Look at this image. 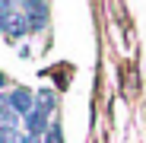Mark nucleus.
Returning <instances> with one entry per match:
<instances>
[{
	"mask_svg": "<svg viewBox=\"0 0 146 143\" xmlns=\"http://www.w3.org/2000/svg\"><path fill=\"white\" fill-rule=\"evenodd\" d=\"M7 105H10L16 114H29V111H35V108H32L35 99H32V92H29V89H13V92L7 95Z\"/></svg>",
	"mask_w": 146,
	"mask_h": 143,
	"instance_id": "nucleus-1",
	"label": "nucleus"
},
{
	"mask_svg": "<svg viewBox=\"0 0 146 143\" xmlns=\"http://www.w3.org/2000/svg\"><path fill=\"white\" fill-rule=\"evenodd\" d=\"M26 127H29V137H38V134H48V130H51V124H48V114L38 111V108L26 114Z\"/></svg>",
	"mask_w": 146,
	"mask_h": 143,
	"instance_id": "nucleus-2",
	"label": "nucleus"
},
{
	"mask_svg": "<svg viewBox=\"0 0 146 143\" xmlns=\"http://www.w3.org/2000/svg\"><path fill=\"white\" fill-rule=\"evenodd\" d=\"M22 10H26V13H32V16H26V19H29V32L41 29L44 22H48V7H44V3H26Z\"/></svg>",
	"mask_w": 146,
	"mask_h": 143,
	"instance_id": "nucleus-3",
	"label": "nucleus"
},
{
	"mask_svg": "<svg viewBox=\"0 0 146 143\" xmlns=\"http://www.w3.org/2000/svg\"><path fill=\"white\" fill-rule=\"evenodd\" d=\"M54 105H57V99H54V92H51V89H38V95H35V108L48 114V111H51Z\"/></svg>",
	"mask_w": 146,
	"mask_h": 143,
	"instance_id": "nucleus-4",
	"label": "nucleus"
},
{
	"mask_svg": "<svg viewBox=\"0 0 146 143\" xmlns=\"http://www.w3.org/2000/svg\"><path fill=\"white\" fill-rule=\"evenodd\" d=\"M44 140H48V143H64V137H60V124H51V130H48Z\"/></svg>",
	"mask_w": 146,
	"mask_h": 143,
	"instance_id": "nucleus-5",
	"label": "nucleus"
},
{
	"mask_svg": "<svg viewBox=\"0 0 146 143\" xmlns=\"http://www.w3.org/2000/svg\"><path fill=\"white\" fill-rule=\"evenodd\" d=\"M3 83H7V76H3V73H0V86H3Z\"/></svg>",
	"mask_w": 146,
	"mask_h": 143,
	"instance_id": "nucleus-6",
	"label": "nucleus"
},
{
	"mask_svg": "<svg viewBox=\"0 0 146 143\" xmlns=\"http://www.w3.org/2000/svg\"><path fill=\"white\" fill-rule=\"evenodd\" d=\"M32 143H35V137H32Z\"/></svg>",
	"mask_w": 146,
	"mask_h": 143,
	"instance_id": "nucleus-7",
	"label": "nucleus"
}]
</instances>
